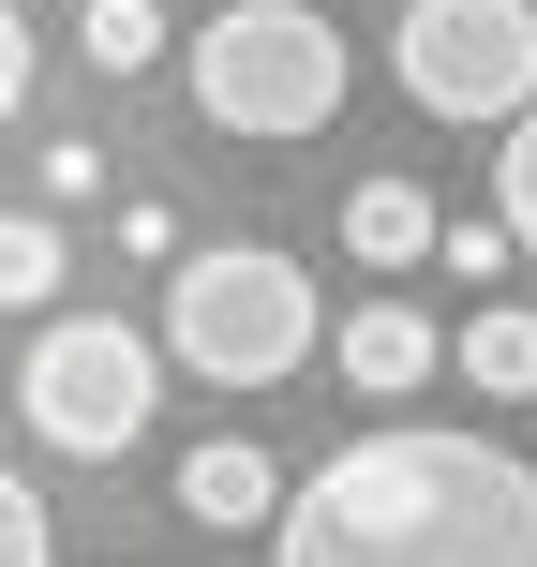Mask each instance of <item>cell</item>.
Instances as JSON below:
<instances>
[{
	"mask_svg": "<svg viewBox=\"0 0 537 567\" xmlns=\"http://www.w3.org/2000/svg\"><path fill=\"white\" fill-rule=\"evenodd\" d=\"M16 419L45 433L60 463H120L149 419H165V343L120 329V313H45L16 359Z\"/></svg>",
	"mask_w": 537,
	"mask_h": 567,
	"instance_id": "cell-3",
	"label": "cell"
},
{
	"mask_svg": "<svg viewBox=\"0 0 537 567\" xmlns=\"http://www.w3.org/2000/svg\"><path fill=\"white\" fill-rule=\"evenodd\" d=\"M389 60L419 120H508L537 90V0H403Z\"/></svg>",
	"mask_w": 537,
	"mask_h": 567,
	"instance_id": "cell-5",
	"label": "cell"
},
{
	"mask_svg": "<svg viewBox=\"0 0 537 567\" xmlns=\"http://www.w3.org/2000/svg\"><path fill=\"white\" fill-rule=\"evenodd\" d=\"M433 255H448L463 284H493V269H508V225H433Z\"/></svg>",
	"mask_w": 537,
	"mask_h": 567,
	"instance_id": "cell-15",
	"label": "cell"
},
{
	"mask_svg": "<svg viewBox=\"0 0 537 567\" xmlns=\"http://www.w3.org/2000/svg\"><path fill=\"white\" fill-rule=\"evenodd\" d=\"M0 567H60V523H45V493L0 463Z\"/></svg>",
	"mask_w": 537,
	"mask_h": 567,
	"instance_id": "cell-13",
	"label": "cell"
},
{
	"mask_svg": "<svg viewBox=\"0 0 537 567\" xmlns=\"http://www.w3.org/2000/svg\"><path fill=\"white\" fill-rule=\"evenodd\" d=\"M90 195H105V150L60 135V150H45V209H90Z\"/></svg>",
	"mask_w": 537,
	"mask_h": 567,
	"instance_id": "cell-14",
	"label": "cell"
},
{
	"mask_svg": "<svg viewBox=\"0 0 537 567\" xmlns=\"http://www.w3.org/2000/svg\"><path fill=\"white\" fill-rule=\"evenodd\" d=\"M329 359H343V389H359V403H403L433 359H448V343H433V313H419V299H359Z\"/></svg>",
	"mask_w": 537,
	"mask_h": 567,
	"instance_id": "cell-6",
	"label": "cell"
},
{
	"mask_svg": "<svg viewBox=\"0 0 537 567\" xmlns=\"http://www.w3.org/2000/svg\"><path fill=\"white\" fill-rule=\"evenodd\" d=\"M343 239H359V269H419L433 255V195L419 179H359L343 195Z\"/></svg>",
	"mask_w": 537,
	"mask_h": 567,
	"instance_id": "cell-8",
	"label": "cell"
},
{
	"mask_svg": "<svg viewBox=\"0 0 537 567\" xmlns=\"http://www.w3.org/2000/svg\"><path fill=\"white\" fill-rule=\"evenodd\" d=\"M195 105L225 135H329L343 120V30L313 0H225L195 30Z\"/></svg>",
	"mask_w": 537,
	"mask_h": 567,
	"instance_id": "cell-4",
	"label": "cell"
},
{
	"mask_svg": "<svg viewBox=\"0 0 537 567\" xmlns=\"http://www.w3.org/2000/svg\"><path fill=\"white\" fill-rule=\"evenodd\" d=\"M60 299V209H0V313Z\"/></svg>",
	"mask_w": 537,
	"mask_h": 567,
	"instance_id": "cell-11",
	"label": "cell"
},
{
	"mask_svg": "<svg viewBox=\"0 0 537 567\" xmlns=\"http://www.w3.org/2000/svg\"><path fill=\"white\" fill-rule=\"evenodd\" d=\"M16 105H30V16L0 0V120H16Z\"/></svg>",
	"mask_w": 537,
	"mask_h": 567,
	"instance_id": "cell-16",
	"label": "cell"
},
{
	"mask_svg": "<svg viewBox=\"0 0 537 567\" xmlns=\"http://www.w3.org/2000/svg\"><path fill=\"white\" fill-rule=\"evenodd\" d=\"M283 508V463L255 433H209V449H179V523H209V538H239V523Z\"/></svg>",
	"mask_w": 537,
	"mask_h": 567,
	"instance_id": "cell-7",
	"label": "cell"
},
{
	"mask_svg": "<svg viewBox=\"0 0 537 567\" xmlns=\"http://www.w3.org/2000/svg\"><path fill=\"white\" fill-rule=\"evenodd\" d=\"M448 359H463V389L537 403V313H508V299H493V313H463V343H448Z\"/></svg>",
	"mask_w": 537,
	"mask_h": 567,
	"instance_id": "cell-9",
	"label": "cell"
},
{
	"mask_svg": "<svg viewBox=\"0 0 537 567\" xmlns=\"http://www.w3.org/2000/svg\"><path fill=\"white\" fill-rule=\"evenodd\" d=\"M269 567H537V463L493 433L389 419L313 478H283Z\"/></svg>",
	"mask_w": 537,
	"mask_h": 567,
	"instance_id": "cell-1",
	"label": "cell"
},
{
	"mask_svg": "<svg viewBox=\"0 0 537 567\" xmlns=\"http://www.w3.org/2000/svg\"><path fill=\"white\" fill-rule=\"evenodd\" d=\"M493 195H508V209H493V225H508V255H537V90L508 105V165H493Z\"/></svg>",
	"mask_w": 537,
	"mask_h": 567,
	"instance_id": "cell-12",
	"label": "cell"
},
{
	"mask_svg": "<svg viewBox=\"0 0 537 567\" xmlns=\"http://www.w3.org/2000/svg\"><path fill=\"white\" fill-rule=\"evenodd\" d=\"M75 60L90 75H149L165 60V0H75Z\"/></svg>",
	"mask_w": 537,
	"mask_h": 567,
	"instance_id": "cell-10",
	"label": "cell"
},
{
	"mask_svg": "<svg viewBox=\"0 0 537 567\" xmlns=\"http://www.w3.org/2000/svg\"><path fill=\"white\" fill-rule=\"evenodd\" d=\"M313 343H329V329H313L299 255H269V239L165 255V359H179V373H209V389H283Z\"/></svg>",
	"mask_w": 537,
	"mask_h": 567,
	"instance_id": "cell-2",
	"label": "cell"
}]
</instances>
